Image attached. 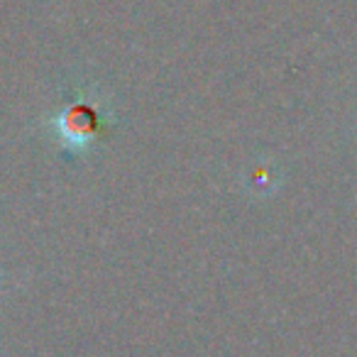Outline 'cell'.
<instances>
[{
    "label": "cell",
    "instance_id": "6da1fadb",
    "mask_svg": "<svg viewBox=\"0 0 357 357\" xmlns=\"http://www.w3.org/2000/svg\"><path fill=\"white\" fill-rule=\"evenodd\" d=\"M105 125V115L100 113L98 105L86 103V100H76V103L66 105L54 120V128L59 132V139L66 147L86 149L100 137V130Z\"/></svg>",
    "mask_w": 357,
    "mask_h": 357
}]
</instances>
